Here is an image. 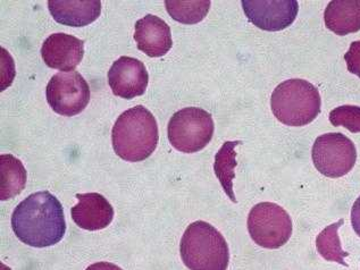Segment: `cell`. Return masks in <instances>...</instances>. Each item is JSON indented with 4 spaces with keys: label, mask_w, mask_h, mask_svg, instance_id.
<instances>
[{
    "label": "cell",
    "mask_w": 360,
    "mask_h": 270,
    "mask_svg": "<svg viewBox=\"0 0 360 270\" xmlns=\"http://www.w3.org/2000/svg\"><path fill=\"white\" fill-rule=\"evenodd\" d=\"M352 224L354 232L357 233L360 238V197L356 200L352 209Z\"/></svg>",
    "instance_id": "cell-22"
},
{
    "label": "cell",
    "mask_w": 360,
    "mask_h": 270,
    "mask_svg": "<svg viewBox=\"0 0 360 270\" xmlns=\"http://www.w3.org/2000/svg\"><path fill=\"white\" fill-rule=\"evenodd\" d=\"M27 171L22 162L12 155L0 156V200L12 199L23 191Z\"/></svg>",
    "instance_id": "cell-16"
},
{
    "label": "cell",
    "mask_w": 360,
    "mask_h": 270,
    "mask_svg": "<svg viewBox=\"0 0 360 270\" xmlns=\"http://www.w3.org/2000/svg\"><path fill=\"white\" fill-rule=\"evenodd\" d=\"M210 0H166L165 7L175 21L182 24H197L210 12Z\"/></svg>",
    "instance_id": "cell-18"
},
{
    "label": "cell",
    "mask_w": 360,
    "mask_h": 270,
    "mask_svg": "<svg viewBox=\"0 0 360 270\" xmlns=\"http://www.w3.org/2000/svg\"><path fill=\"white\" fill-rule=\"evenodd\" d=\"M241 143L240 141H228L221 146L219 153H216L214 171L216 176L221 183V188H224L225 193L228 194L233 202H236L233 192V179L236 177V147Z\"/></svg>",
    "instance_id": "cell-17"
},
{
    "label": "cell",
    "mask_w": 360,
    "mask_h": 270,
    "mask_svg": "<svg viewBox=\"0 0 360 270\" xmlns=\"http://www.w3.org/2000/svg\"><path fill=\"white\" fill-rule=\"evenodd\" d=\"M148 82L149 75L145 64L133 57H120L108 72L112 94L124 99L142 96L147 90Z\"/></svg>",
    "instance_id": "cell-10"
},
{
    "label": "cell",
    "mask_w": 360,
    "mask_h": 270,
    "mask_svg": "<svg viewBox=\"0 0 360 270\" xmlns=\"http://www.w3.org/2000/svg\"><path fill=\"white\" fill-rule=\"evenodd\" d=\"M333 127H343L352 133H360V107L345 105L330 112Z\"/></svg>",
    "instance_id": "cell-20"
},
{
    "label": "cell",
    "mask_w": 360,
    "mask_h": 270,
    "mask_svg": "<svg viewBox=\"0 0 360 270\" xmlns=\"http://www.w3.org/2000/svg\"><path fill=\"white\" fill-rule=\"evenodd\" d=\"M251 23L264 31H282L292 25L299 12L297 0H243Z\"/></svg>",
    "instance_id": "cell-9"
},
{
    "label": "cell",
    "mask_w": 360,
    "mask_h": 270,
    "mask_svg": "<svg viewBox=\"0 0 360 270\" xmlns=\"http://www.w3.org/2000/svg\"><path fill=\"white\" fill-rule=\"evenodd\" d=\"M182 262L190 270H226L230 250L224 236L210 224H190L180 244Z\"/></svg>",
    "instance_id": "cell-3"
},
{
    "label": "cell",
    "mask_w": 360,
    "mask_h": 270,
    "mask_svg": "<svg viewBox=\"0 0 360 270\" xmlns=\"http://www.w3.org/2000/svg\"><path fill=\"white\" fill-rule=\"evenodd\" d=\"M343 224V219H340L338 223L332 224L330 226L323 229L316 238V248L319 255L328 260V262H338V264L348 266L345 262V258L349 256V253L343 251L340 242L339 231Z\"/></svg>",
    "instance_id": "cell-19"
},
{
    "label": "cell",
    "mask_w": 360,
    "mask_h": 270,
    "mask_svg": "<svg viewBox=\"0 0 360 270\" xmlns=\"http://www.w3.org/2000/svg\"><path fill=\"white\" fill-rule=\"evenodd\" d=\"M134 40L138 49L149 57L165 56L173 46L171 29L167 23L150 14L136 22Z\"/></svg>",
    "instance_id": "cell-13"
},
{
    "label": "cell",
    "mask_w": 360,
    "mask_h": 270,
    "mask_svg": "<svg viewBox=\"0 0 360 270\" xmlns=\"http://www.w3.org/2000/svg\"><path fill=\"white\" fill-rule=\"evenodd\" d=\"M46 97L53 112L71 117L88 106L90 88L80 73L59 72L48 82Z\"/></svg>",
    "instance_id": "cell-8"
},
{
    "label": "cell",
    "mask_w": 360,
    "mask_h": 270,
    "mask_svg": "<svg viewBox=\"0 0 360 270\" xmlns=\"http://www.w3.org/2000/svg\"><path fill=\"white\" fill-rule=\"evenodd\" d=\"M160 133L156 118L143 106L127 109L112 129V148L125 162H142L151 156Z\"/></svg>",
    "instance_id": "cell-2"
},
{
    "label": "cell",
    "mask_w": 360,
    "mask_h": 270,
    "mask_svg": "<svg viewBox=\"0 0 360 270\" xmlns=\"http://www.w3.org/2000/svg\"><path fill=\"white\" fill-rule=\"evenodd\" d=\"M41 56L49 68L72 72L82 62L84 41L66 33H53L44 40Z\"/></svg>",
    "instance_id": "cell-11"
},
{
    "label": "cell",
    "mask_w": 360,
    "mask_h": 270,
    "mask_svg": "<svg viewBox=\"0 0 360 270\" xmlns=\"http://www.w3.org/2000/svg\"><path fill=\"white\" fill-rule=\"evenodd\" d=\"M347 68L350 73L360 77V40L350 44L348 53L345 55Z\"/></svg>",
    "instance_id": "cell-21"
},
{
    "label": "cell",
    "mask_w": 360,
    "mask_h": 270,
    "mask_svg": "<svg viewBox=\"0 0 360 270\" xmlns=\"http://www.w3.org/2000/svg\"><path fill=\"white\" fill-rule=\"evenodd\" d=\"M275 117L289 127H304L321 112L319 89L306 79H291L278 84L271 97Z\"/></svg>",
    "instance_id": "cell-4"
},
{
    "label": "cell",
    "mask_w": 360,
    "mask_h": 270,
    "mask_svg": "<svg viewBox=\"0 0 360 270\" xmlns=\"http://www.w3.org/2000/svg\"><path fill=\"white\" fill-rule=\"evenodd\" d=\"M247 224L255 243L266 249L283 247L292 235L291 217L276 203L260 202L252 207Z\"/></svg>",
    "instance_id": "cell-6"
},
{
    "label": "cell",
    "mask_w": 360,
    "mask_h": 270,
    "mask_svg": "<svg viewBox=\"0 0 360 270\" xmlns=\"http://www.w3.org/2000/svg\"><path fill=\"white\" fill-rule=\"evenodd\" d=\"M314 165L324 176L342 177L354 168L357 150L354 142L341 133H326L316 139L311 150Z\"/></svg>",
    "instance_id": "cell-7"
},
{
    "label": "cell",
    "mask_w": 360,
    "mask_h": 270,
    "mask_svg": "<svg viewBox=\"0 0 360 270\" xmlns=\"http://www.w3.org/2000/svg\"><path fill=\"white\" fill-rule=\"evenodd\" d=\"M325 25L338 36L360 31V0H333L324 13Z\"/></svg>",
    "instance_id": "cell-15"
},
{
    "label": "cell",
    "mask_w": 360,
    "mask_h": 270,
    "mask_svg": "<svg viewBox=\"0 0 360 270\" xmlns=\"http://www.w3.org/2000/svg\"><path fill=\"white\" fill-rule=\"evenodd\" d=\"M79 203L72 208V218L80 229L101 231L106 229L114 218V209L106 198L99 193L75 195Z\"/></svg>",
    "instance_id": "cell-12"
},
{
    "label": "cell",
    "mask_w": 360,
    "mask_h": 270,
    "mask_svg": "<svg viewBox=\"0 0 360 270\" xmlns=\"http://www.w3.org/2000/svg\"><path fill=\"white\" fill-rule=\"evenodd\" d=\"M12 227L16 238L30 247L55 245L66 232L62 203L51 192L31 194L15 208Z\"/></svg>",
    "instance_id": "cell-1"
},
{
    "label": "cell",
    "mask_w": 360,
    "mask_h": 270,
    "mask_svg": "<svg viewBox=\"0 0 360 270\" xmlns=\"http://www.w3.org/2000/svg\"><path fill=\"white\" fill-rule=\"evenodd\" d=\"M86 270H123L118 267L116 264H110V262H97V264L89 266Z\"/></svg>",
    "instance_id": "cell-23"
},
{
    "label": "cell",
    "mask_w": 360,
    "mask_h": 270,
    "mask_svg": "<svg viewBox=\"0 0 360 270\" xmlns=\"http://www.w3.org/2000/svg\"><path fill=\"white\" fill-rule=\"evenodd\" d=\"M215 125L210 112L197 107H186L169 120V140L181 153H195L213 139Z\"/></svg>",
    "instance_id": "cell-5"
},
{
    "label": "cell",
    "mask_w": 360,
    "mask_h": 270,
    "mask_svg": "<svg viewBox=\"0 0 360 270\" xmlns=\"http://www.w3.org/2000/svg\"><path fill=\"white\" fill-rule=\"evenodd\" d=\"M48 8L55 21L70 27H86L101 14V0H49Z\"/></svg>",
    "instance_id": "cell-14"
}]
</instances>
